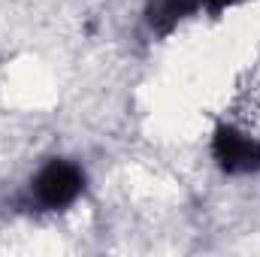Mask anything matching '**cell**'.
Segmentation results:
<instances>
[{
  "label": "cell",
  "mask_w": 260,
  "mask_h": 257,
  "mask_svg": "<svg viewBox=\"0 0 260 257\" xmlns=\"http://www.w3.org/2000/svg\"><path fill=\"white\" fill-rule=\"evenodd\" d=\"M85 188V176L79 167L67 160H52L34 179V197L43 209H64Z\"/></svg>",
  "instance_id": "1"
},
{
  "label": "cell",
  "mask_w": 260,
  "mask_h": 257,
  "mask_svg": "<svg viewBox=\"0 0 260 257\" xmlns=\"http://www.w3.org/2000/svg\"><path fill=\"white\" fill-rule=\"evenodd\" d=\"M212 151H215V160L227 173H257L260 170V142L239 133L236 127L221 124L215 130Z\"/></svg>",
  "instance_id": "2"
},
{
  "label": "cell",
  "mask_w": 260,
  "mask_h": 257,
  "mask_svg": "<svg viewBox=\"0 0 260 257\" xmlns=\"http://www.w3.org/2000/svg\"><path fill=\"white\" fill-rule=\"evenodd\" d=\"M197 6V0H151L148 3V21L160 30H167L170 24H176L182 15H188Z\"/></svg>",
  "instance_id": "3"
},
{
  "label": "cell",
  "mask_w": 260,
  "mask_h": 257,
  "mask_svg": "<svg viewBox=\"0 0 260 257\" xmlns=\"http://www.w3.org/2000/svg\"><path fill=\"white\" fill-rule=\"evenodd\" d=\"M200 3H206L209 9H221V6H227L230 0H197V6H200Z\"/></svg>",
  "instance_id": "4"
}]
</instances>
